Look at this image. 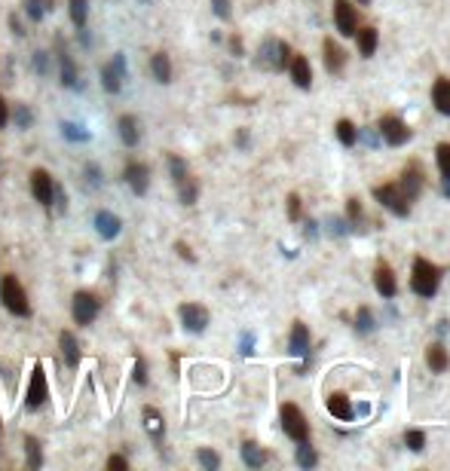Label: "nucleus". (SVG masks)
Segmentation results:
<instances>
[{"label":"nucleus","mask_w":450,"mask_h":471,"mask_svg":"<svg viewBox=\"0 0 450 471\" xmlns=\"http://www.w3.org/2000/svg\"><path fill=\"white\" fill-rule=\"evenodd\" d=\"M0 303H3V309L12 312L16 318H28L31 316L28 291H25L22 282H18V276H12V272L0 276Z\"/></svg>","instance_id":"nucleus-1"},{"label":"nucleus","mask_w":450,"mask_h":471,"mask_svg":"<svg viewBox=\"0 0 450 471\" xmlns=\"http://www.w3.org/2000/svg\"><path fill=\"white\" fill-rule=\"evenodd\" d=\"M441 266H435L432 260L426 257H416L414 260V272H410V288H414V294H420V297L432 300L435 294H438V285H441Z\"/></svg>","instance_id":"nucleus-2"},{"label":"nucleus","mask_w":450,"mask_h":471,"mask_svg":"<svg viewBox=\"0 0 450 471\" xmlns=\"http://www.w3.org/2000/svg\"><path fill=\"white\" fill-rule=\"evenodd\" d=\"M288 62H291V47L285 40H276V37H266L258 49V58H254V64L260 71H273V74L285 71Z\"/></svg>","instance_id":"nucleus-3"},{"label":"nucleus","mask_w":450,"mask_h":471,"mask_svg":"<svg viewBox=\"0 0 450 471\" xmlns=\"http://www.w3.org/2000/svg\"><path fill=\"white\" fill-rule=\"evenodd\" d=\"M101 312V300L95 297L92 291H77L74 297H71V318H74L80 328H89V324L99 318Z\"/></svg>","instance_id":"nucleus-4"},{"label":"nucleus","mask_w":450,"mask_h":471,"mask_svg":"<svg viewBox=\"0 0 450 471\" xmlns=\"http://www.w3.org/2000/svg\"><path fill=\"white\" fill-rule=\"evenodd\" d=\"M371 193H374V199L380 202L383 208H389L395 218H408L410 214V205H414V202L404 196V190L399 184H380V187L371 190Z\"/></svg>","instance_id":"nucleus-5"},{"label":"nucleus","mask_w":450,"mask_h":471,"mask_svg":"<svg viewBox=\"0 0 450 471\" xmlns=\"http://www.w3.org/2000/svg\"><path fill=\"white\" fill-rule=\"evenodd\" d=\"M279 420H282V431L291 437V441H310V422H306L303 410L297 404H282L279 410Z\"/></svg>","instance_id":"nucleus-6"},{"label":"nucleus","mask_w":450,"mask_h":471,"mask_svg":"<svg viewBox=\"0 0 450 471\" xmlns=\"http://www.w3.org/2000/svg\"><path fill=\"white\" fill-rule=\"evenodd\" d=\"M49 398V383H47V374H43V364L37 361L34 370H31V379H28V389H25V407L28 410H40Z\"/></svg>","instance_id":"nucleus-7"},{"label":"nucleus","mask_w":450,"mask_h":471,"mask_svg":"<svg viewBox=\"0 0 450 471\" xmlns=\"http://www.w3.org/2000/svg\"><path fill=\"white\" fill-rule=\"evenodd\" d=\"M377 132H380V138L386 141L389 147H401V144H408V141H410V129H408V123H404L401 116H395V114L380 116V123H377Z\"/></svg>","instance_id":"nucleus-8"},{"label":"nucleus","mask_w":450,"mask_h":471,"mask_svg":"<svg viewBox=\"0 0 450 471\" xmlns=\"http://www.w3.org/2000/svg\"><path fill=\"white\" fill-rule=\"evenodd\" d=\"M55 68H58V80H62V86L71 89V92H80L83 89L80 68H77L74 55H71L64 47H58V52H55Z\"/></svg>","instance_id":"nucleus-9"},{"label":"nucleus","mask_w":450,"mask_h":471,"mask_svg":"<svg viewBox=\"0 0 450 471\" xmlns=\"http://www.w3.org/2000/svg\"><path fill=\"white\" fill-rule=\"evenodd\" d=\"M178 318H181V324H184L187 333H205L208 322H212V316H208V309L202 303H181Z\"/></svg>","instance_id":"nucleus-10"},{"label":"nucleus","mask_w":450,"mask_h":471,"mask_svg":"<svg viewBox=\"0 0 450 471\" xmlns=\"http://www.w3.org/2000/svg\"><path fill=\"white\" fill-rule=\"evenodd\" d=\"M92 227L101 242H114V239H120V233H123V218L108 212V208H99V212L92 214Z\"/></svg>","instance_id":"nucleus-11"},{"label":"nucleus","mask_w":450,"mask_h":471,"mask_svg":"<svg viewBox=\"0 0 450 471\" xmlns=\"http://www.w3.org/2000/svg\"><path fill=\"white\" fill-rule=\"evenodd\" d=\"M31 196L40 202L43 208H52V196H55V178L47 168H34L31 172Z\"/></svg>","instance_id":"nucleus-12"},{"label":"nucleus","mask_w":450,"mask_h":471,"mask_svg":"<svg viewBox=\"0 0 450 471\" xmlns=\"http://www.w3.org/2000/svg\"><path fill=\"white\" fill-rule=\"evenodd\" d=\"M123 181H126L135 196H145L150 190V166L141 160H132L126 168H123Z\"/></svg>","instance_id":"nucleus-13"},{"label":"nucleus","mask_w":450,"mask_h":471,"mask_svg":"<svg viewBox=\"0 0 450 471\" xmlns=\"http://www.w3.org/2000/svg\"><path fill=\"white\" fill-rule=\"evenodd\" d=\"M334 25H337V31H340V37H355L358 10L352 6V0H334Z\"/></svg>","instance_id":"nucleus-14"},{"label":"nucleus","mask_w":450,"mask_h":471,"mask_svg":"<svg viewBox=\"0 0 450 471\" xmlns=\"http://www.w3.org/2000/svg\"><path fill=\"white\" fill-rule=\"evenodd\" d=\"M399 187L404 190V196H408L410 202H414L416 196L423 193V187H426V172H423V166H420V162H408V166H404Z\"/></svg>","instance_id":"nucleus-15"},{"label":"nucleus","mask_w":450,"mask_h":471,"mask_svg":"<svg viewBox=\"0 0 450 471\" xmlns=\"http://www.w3.org/2000/svg\"><path fill=\"white\" fill-rule=\"evenodd\" d=\"M374 288H377V294H380V297H386V300L399 294L395 272H392V266H389L386 260H377V266H374Z\"/></svg>","instance_id":"nucleus-16"},{"label":"nucleus","mask_w":450,"mask_h":471,"mask_svg":"<svg viewBox=\"0 0 450 471\" xmlns=\"http://www.w3.org/2000/svg\"><path fill=\"white\" fill-rule=\"evenodd\" d=\"M58 346H62V358H64V364H68L71 370L80 368V361H83V349H80V340H77V333H74V331H62V333H58Z\"/></svg>","instance_id":"nucleus-17"},{"label":"nucleus","mask_w":450,"mask_h":471,"mask_svg":"<svg viewBox=\"0 0 450 471\" xmlns=\"http://www.w3.org/2000/svg\"><path fill=\"white\" fill-rule=\"evenodd\" d=\"M116 135H120V141L126 144V147H138L141 144V123L135 114H123L120 120H116Z\"/></svg>","instance_id":"nucleus-18"},{"label":"nucleus","mask_w":450,"mask_h":471,"mask_svg":"<svg viewBox=\"0 0 450 471\" xmlns=\"http://www.w3.org/2000/svg\"><path fill=\"white\" fill-rule=\"evenodd\" d=\"M288 74H291V80H295L297 89H310L312 86V68H310V58L306 55H295V52H291Z\"/></svg>","instance_id":"nucleus-19"},{"label":"nucleus","mask_w":450,"mask_h":471,"mask_svg":"<svg viewBox=\"0 0 450 471\" xmlns=\"http://www.w3.org/2000/svg\"><path fill=\"white\" fill-rule=\"evenodd\" d=\"M288 355L297 358H310V328L303 322L291 324V337H288Z\"/></svg>","instance_id":"nucleus-20"},{"label":"nucleus","mask_w":450,"mask_h":471,"mask_svg":"<svg viewBox=\"0 0 450 471\" xmlns=\"http://www.w3.org/2000/svg\"><path fill=\"white\" fill-rule=\"evenodd\" d=\"M147 71L160 86H168V83H172V58H168V52H153Z\"/></svg>","instance_id":"nucleus-21"},{"label":"nucleus","mask_w":450,"mask_h":471,"mask_svg":"<svg viewBox=\"0 0 450 471\" xmlns=\"http://www.w3.org/2000/svg\"><path fill=\"white\" fill-rule=\"evenodd\" d=\"M322 52H325V71H328V74H340V71L347 68V52H343L340 43L331 40V37L322 43Z\"/></svg>","instance_id":"nucleus-22"},{"label":"nucleus","mask_w":450,"mask_h":471,"mask_svg":"<svg viewBox=\"0 0 450 471\" xmlns=\"http://www.w3.org/2000/svg\"><path fill=\"white\" fill-rule=\"evenodd\" d=\"M328 413L334 416V420H340V422L355 420V407H352V401L343 395V392H331L328 395Z\"/></svg>","instance_id":"nucleus-23"},{"label":"nucleus","mask_w":450,"mask_h":471,"mask_svg":"<svg viewBox=\"0 0 450 471\" xmlns=\"http://www.w3.org/2000/svg\"><path fill=\"white\" fill-rule=\"evenodd\" d=\"M58 132H62V138L68 144H86L92 141V132H89L83 123H74V120H62L58 123Z\"/></svg>","instance_id":"nucleus-24"},{"label":"nucleus","mask_w":450,"mask_h":471,"mask_svg":"<svg viewBox=\"0 0 450 471\" xmlns=\"http://www.w3.org/2000/svg\"><path fill=\"white\" fill-rule=\"evenodd\" d=\"M426 364L432 368V374H445L450 368V355H447L445 343H429L426 346Z\"/></svg>","instance_id":"nucleus-25"},{"label":"nucleus","mask_w":450,"mask_h":471,"mask_svg":"<svg viewBox=\"0 0 450 471\" xmlns=\"http://www.w3.org/2000/svg\"><path fill=\"white\" fill-rule=\"evenodd\" d=\"M99 80H101V89H104L108 95H120L123 89H126V80H123V77L116 74L114 68H110V62L99 68Z\"/></svg>","instance_id":"nucleus-26"},{"label":"nucleus","mask_w":450,"mask_h":471,"mask_svg":"<svg viewBox=\"0 0 450 471\" xmlns=\"http://www.w3.org/2000/svg\"><path fill=\"white\" fill-rule=\"evenodd\" d=\"M141 420H145V431L153 441H160L162 435H166V422H162V413L156 407H145L141 410Z\"/></svg>","instance_id":"nucleus-27"},{"label":"nucleus","mask_w":450,"mask_h":471,"mask_svg":"<svg viewBox=\"0 0 450 471\" xmlns=\"http://www.w3.org/2000/svg\"><path fill=\"white\" fill-rule=\"evenodd\" d=\"M432 101H435V110H438V114L450 116V80H447V77L435 80V86H432Z\"/></svg>","instance_id":"nucleus-28"},{"label":"nucleus","mask_w":450,"mask_h":471,"mask_svg":"<svg viewBox=\"0 0 450 471\" xmlns=\"http://www.w3.org/2000/svg\"><path fill=\"white\" fill-rule=\"evenodd\" d=\"M239 453H242V462L249 468H264L266 459H270V456H266V450H260V444H254V441H245Z\"/></svg>","instance_id":"nucleus-29"},{"label":"nucleus","mask_w":450,"mask_h":471,"mask_svg":"<svg viewBox=\"0 0 450 471\" xmlns=\"http://www.w3.org/2000/svg\"><path fill=\"white\" fill-rule=\"evenodd\" d=\"M358 37V52H362V58H371L377 52V43H380V34H377V28H358L355 31Z\"/></svg>","instance_id":"nucleus-30"},{"label":"nucleus","mask_w":450,"mask_h":471,"mask_svg":"<svg viewBox=\"0 0 450 471\" xmlns=\"http://www.w3.org/2000/svg\"><path fill=\"white\" fill-rule=\"evenodd\" d=\"M25 462H28V468H34V471L43 468V447L34 435H25Z\"/></svg>","instance_id":"nucleus-31"},{"label":"nucleus","mask_w":450,"mask_h":471,"mask_svg":"<svg viewBox=\"0 0 450 471\" xmlns=\"http://www.w3.org/2000/svg\"><path fill=\"white\" fill-rule=\"evenodd\" d=\"M52 68H55V58H52V52L37 49L34 55H31V71H34L37 77H52Z\"/></svg>","instance_id":"nucleus-32"},{"label":"nucleus","mask_w":450,"mask_h":471,"mask_svg":"<svg viewBox=\"0 0 450 471\" xmlns=\"http://www.w3.org/2000/svg\"><path fill=\"white\" fill-rule=\"evenodd\" d=\"M68 16L74 28H86L89 25V0H68Z\"/></svg>","instance_id":"nucleus-33"},{"label":"nucleus","mask_w":450,"mask_h":471,"mask_svg":"<svg viewBox=\"0 0 450 471\" xmlns=\"http://www.w3.org/2000/svg\"><path fill=\"white\" fill-rule=\"evenodd\" d=\"M83 184H86V190H101L104 187V168L101 162H86L83 166Z\"/></svg>","instance_id":"nucleus-34"},{"label":"nucleus","mask_w":450,"mask_h":471,"mask_svg":"<svg viewBox=\"0 0 450 471\" xmlns=\"http://www.w3.org/2000/svg\"><path fill=\"white\" fill-rule=\"evenodd\" d=\"M295 459L300 468H316L318 466V453L312 450L310 441H297V450H295Z\"/></svg>","instance_id":"nucleus-35"},{"label":"nucleus","mask_w":450,"mask_h":471,"mask_svg":"<svg viewBox=\"0 0 450 471\" xmlns=\"http://www.w3.org/2000/svg\"><path fill=\"white\" fill-rule=\"evenodd\" d=\"M178 199H181V205H197V199H199V184L193 178H187V181H181L178 184Z\"/></svg>","instance_id":"nucleus-36"},{"label":"nucleus","mask_w":450,"mask_h":471,"mask_svg":"<svg viewBox=\"0 0 450 471\" xmlns=\"http://www.w3.org/2000/svg\"><path fill=\"white\" fill-rule=\"evenodd\" d=\"M334 132H337V141L343 144V147H352V144L358 141V129L352 126L349 120H337V126H334Z\"/></svg>","instance_id":"nucleus-37"},{"label":"nucleus","mask_w":450,"mask_h":471,"mask_svg":"<svg viewBox=\"0 0 450 471\" xmlns=\"http://www.w3.org/2000/svg\"><path fill=\"white\" fill-rule=\"evenodd\" d=\"M22 12L28 16L31 25H40L43 18H47V6H43V0H22Z\"/></svg>","instance_id":"nucleus-38"},{"label":"nucleus","mask_w":450,"mask_h":471,"mask_svg":"<svg viewBox=\"0 0 450 471\" xmlns=\"http://www.w3.org/2000/svg\"><path fill=\"white\" fill-rule=\"evenodd\" d=\"M168 175H172L175 187H178V184H181V181H187V178H190V172H187V162H184V160H181V156L168 153Z\"/></svg>","instance_id":"nucleus-39"},{"label":"nucleus","mask_w":450,"mask_h":471,"mask_svg":"<svg viewBox=\"0 0 450 471\" xmlns=\"http://www.w3.org/2000/svg\"><path fill=\"white\" fill-rule=\"evenodd\" d=\"M374 328H377L374 312H371L368 306H358V312H355V331H358V333H371Z\"/></svg>","instance_id":"nucleus-40"},{"label":"nucleus","mask_w":450,"mask_h":471,"mask_svg":"<svg viewBox=\"0 0 450 471\" xmlns=\"http://www.w3.org/2000/svg\"><path fill=\"white\" fill-rule=\"evenodd\" d=\"M435 162H438L441 178H450V144L447 141H441L438 147H435Z\"/></svg>","instance_id":"nucleus-41"},{"label":"nucleus","mask_w":450,"mask_h":471,"mask_svg":"<svg viewBox=\"0 0 450 471\" xmlns=\"http://www.w3.org/2000/svg\"><path fill=\"white\" fill-rule=\"evenodd\" d=\"M197 462H199V466L205 468V471H218V468H221V456L214 453V450H208V447H199V450H197Z\"/></svg>","instance_id":"nucleus-42"},{"label":"nucleus","mask_w":450,"mask_h":471,"mask_svg":"<svg viewBox=\"0 0 450 471\" xmlns=\"http://www.w3.org/2000/svg\"><path fill=\"white\" fill-rule=\"evenodd\" d=\"M10 120L16 123V129H28L34 123V114H31L28 104H16V114H10Z\"/></svg>","instance_id":"nucleus-43"},{"label":"nucleus","mask_w":450,"mask_h":471,"mask_svg":"<svg viewBox=\"0 0 450 471\" xmlns=\"http://www.w3.org/2000/svg\"><path fill=\"white\" fill-rule=\"evenodd\" d=\"M347 212H349V224H352V230H364V208H362V202L358 199H349L347 202Z\"/></svg>","instance_id":"nucleus-44"},{"label":"nucleus","mask_w":450,"mask_h":471,"mask_svg":"<svg viewBox=\"0 0 450 471\" xmlns=\"http://www.w3.org/2000/svg\"><path fill=\"white\" fill-rule=\"evenodd\" d=\"M404 444H408L410 453H423V447H426V435L416 431V429H410V431H404Z\"/></svg>","instance_id":"nucleus-45"},{"label":"nucleus","mask_w":450,"mask_h":471,"mask_svg":"<svg viewBox=\"0 0 450 471\" xmlns=\"http://www.w3.org/2000/svg\"><path fill=\"white\" fill-rule=\"evenodd\" d=\"M212 12L221 18V22H230V16H233V3H230V0H212Z\"/></svg>","instance_id":"nucleus-46"},{"label":"nucleus","mask_w":450,"mask_h":471,"mask_svg":"<svg viewBox=\"0 0 450 471\" xmlns=\"http://www.w3.org/2000/svg\"><path fill=\"white\" fill-rule=\"evenodd\" d=\"M110 68H114L116 74L123 77V80H129V62H126V52H114V58H110Z\"/></svg>","instance_id":"nucleus-47"},{"label":"nucleus","mask_w":450,"mask_h":471,"mask_svg":"<svg viewBox=\"0 0 450 471\" xmlns=\"http://www.w3.org/2000/svg\"><path fill=\"white\" fill-rule=\"evenodd\" d=\"M132 379H135V385H141L145 389L147 385V368H145V358H135V370H132Z\"/></svg>","instance_id":"nucleus-48"},{"label":"nucleus","mask_w":450,"mask_h":471,"mask_svg":"<svg viewBox=\"0 0 450 471\" xmlns=\"http://www.w3.org/2000/svg\"><path fill=\"white\" fill-rule=\"evenodd\" d=\"M288 218L291 220H300V196L297 193L288 196Z\"/></svg>","instance_id":"nucleus-49"},{"label":"nucleus","mask_w":450,"mask_h":471,"mask_svg":"<svg viewBox=\"0 0 450 471\" xmlns=\"http://www.w3.org/2000/svg\"><path fill=\"white\" fill-rule=\"evenodd\" d=\"M108 468H110V471H129V459H126V456H110V459H108Z\"/></svg>","instance_id":"nucleus-50"},{"label":"nucleus","mask_w":450,"mask_h":471,"mask_svg":"<svg viewBox=\"0 0 450 471\" xmlns=\"http://www.w3.org/2000/svg\"><path fill=\"white\" fill-rule=\"evenodd\" d=\"M254 352V337L251 333H242V340H239V355H251Z\"/></svg>","instance_id":"nucleus-51"},{"label":"nucleus","mask_w":450,"mask_h":471,"mask_svg":"<svg viewBox=\"0 0 450 471\" xmlns=\"http://www.w3.org/2000/svg\"><path fill=\"white\" fill-rule=\"evenodd\" d=\"M10 126V104H6V98L0 95V129Z\"/></svg>","instance_id":"nucleus-52"},{"label":"nucleus","mask_w":450,"mask_h":471,"mask_svg":"<svg viewBox=\"0 0 450 471\" xmlns=\"http://www.w3.org/2000/svg\"><path fill=\"white\" fill-rule=\"evenodd\" d=\"M230 52H233V55H236V58H242V55H245V49H242V40H239L236 34L230 37Z\"/></svg>","instance_id":"nucleus-53"},{"label":"nucleus","mask_w":450,"mask_h":471,"mask_svg":"<svg viewBox=\"0 0 450 471\" xmlns=\"http://www.w3.org/2000/svg\"><path fill=\"white\" fill-rule=\"evenodd\" d=\"M10 28L16 37H25V28H22V22H18V16H10Z\"/></svg>","instance_id":"nucleus-54"},{"label":"nucleus","mask_w":450,"mask_h":471,"mask_svg":"<svg viewBox=\"0 0 450 471\" xmlns=\"http://www.w3.org/2000/svg\"><path fill=\"white\" fill-rule=\"evenodd\" d=\"M175 248H178V251H181V257H184V260H193L190 248H187V245H184V242H178V245H175Z\"/></svg>","instance_id":"nucleus-55"},{"label":"nucleus","mask_w":450,"mask_h":471,"mask_svg":"<svg viewBox=\"0 0 450 471\" xmlns=\"http://www.w3.org/2000/svg\"><path fill=\"white\" fill-rule=\"evenodd\" d=\"M236 144H239V147H245V144H249V132H245V129H242V132H239V138H236Z\"/></svg>","instance_id":"nucleus-56"},{"label":"nucleus","mask_w":450,"mask_h":471,"mask_svg":"<svg viewBox=\"0 0 450 471\" xmlns=\"http://www.w3.org/2000/svg\"><path fill=\"white\" fill-rule=\"evenodd\" d=\"M441 193L450 196V178H441Z\"/></svg>","instance_id":"nucleus-57"},{"label":"nucleus","mask_w":450,"mask_h":471,"mask_svg":"<svg viewBox=\"0 0 450 471\" xmlns=\"http://www.w3.org/2000/svg\"><path fill=\"white\" fill-rule=\"evenodd\" d=\"M358 3H371V0H358Z\"/></svg>","instance_id":"nucleus-58"},{"label":"nucleus","mask_w":450,"mask_h":471,"mask_svg":"<svg viewBox=\"0 0 450 471\" xmlns=\"http://www.w3.org/2000/svg\"><path fill=\"white\" fill-rule=\"evenodd\" d=\"M0 437H3V425H0Z\"/></svg>","instance_id":"nucleus-59"},{"label":"nucleus","mask_w":450,"mask_h":471,"mask_svg":"<svg viewBox=\"0 0 450 471\" xmlns=\"http://www.w3.org/2000/svg\"><path fill=\"white\" fill-rule=\"evenodd\" d=\"M0 172H3V166H0Z\"/></svg>","instance_id":"nucleus-60"}]
</instances>
